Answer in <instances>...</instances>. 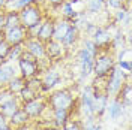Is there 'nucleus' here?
<instances>
[{
	"mask_svg": "<svg viewBox=\"0 0 132 130\" xmlns=\"http://www.w3.org/2000/svg\"><path fill=\"white\" fill-rule=\"evenodd\" d=\"M18 14H20L21 27H24L27 30H30V29H33V27H36L42 23V9L38 3L21 8L18 11Z\"/></svg>",
	"mask_w": 132,
	"mask_h": 130,
	"instance_id": "f257e3e1",
	"label": "nucleus"
},
{
	"mask_svg": "<svg viewBox=\"0 0 132 130\" xmlns=\"http://www.w3.org/2000/svg\"><path fill=\"white\" fill-rule=\"evenodd\" d=\"M107 85H105V94H107L108 97H114L116 94L120 91V88L123 87V84L128 79V73H125L120 67H117V66H114L113 67V70L110 72V75L107 76Z\"/></svg>",
	"mask_w": 132,
	"mask_h": 130,
	"instance_id": "f03ea898",
	"label": "nucleus"
},
{
	"mask_svg": "<svg viewBox=\"0 0 132 130\" xmlns=\"http://www.w3.org/2000/svg\"><path fill=\"white\" fill-rule=\"evenodd\" d=\"M114 66L116 64L113 55H110L107 51H102V52H98L93 60V72L96 78H107Z\"/></svg>",
	"mask_w": 132,
	"mask_h": 130,
	"instance_id": "7ed1b4c3",
	"label": "nucleus"
},
{
	"mask_svg": "<svg viewBox=\"0 0 132 130\" xmlns=\"http://www.w3.org/2000/svg\"><path fill=\"white\" fill-rule=\"evenodd\" d=\"M74 102H75L74 94L66 88L54 91L48 97V105L51 106V111L53 109H68V111H71V108L74 106Z\"/></svg>",
	"mask_w": 132,
	"mask_h": 130,
	"instance_id": "20e7f679",
	"label": "nucleus"
},
{
	"mask_svg": "<svg viewBox=\"0 0 132 130\" xmlns=\"http://www.w3.org/2000/svg\"><path fill=\"white\" fill-rule=\"evenodd\" d=\"M27 38H29V32H27V29L21 27V25L5 30V41L8 42L11 47L23 45Z\"/></svg>",
	"mask_w": 132,
	"mask_h": 130,
	"instance_id": "39448f33",
	"label": "nucleus"
},
{
	"mask_svg": "<svg viewBox=\"0 0 132 130\" xmlns=\"http://www.w3.org/2000/svg\"><path fill=\"white\" fill-rule=\"evenodd\" d=\"M21 108L24 109V112L30 118H39L44 115V112L47 111V103L42 100L41 97H36L30 100V102H26L21 105Z\"/></svg>",
	"mask_w": 132,
	"mask_h": 130,
	"instance_id": "423d86ee",
	"label": "nucleus"
},
{
	"mask_svg": "<svg viewBox=\"0 0 132 130\" xmlns=\"http://www.w3.org/2000/svg\"><path fill=\"white\" fill-rule=\"evenodd\" d=\"M18 60V67H20V72L21 76L24 79H30L38 76V73L41 72V67H39V61H27L23 58H16Z\"/></svg>",
	"mask_w": 132,
	"mask_h": 130,
	"instance_id": "0eeeda50",
	"label": "nucleus"
},
{
	"mask_svg": "<svg viewBox=\"0 0 132 130\" xmlns=\"http://www.w3.org/2000/svg\"><path fill=\"white\" fill-rule=\"evenodd\" d=\"M60 79H62V75H60L59 70H56V69H48L47 72L44 73V76H42V79H41L42 90L44 91L53 90L60 82Z\"/></svg>",
	"mask_w": 132,
	"mask_h": 130,
	"instance_id": "6e6552de",
	"label": "nucleus"
},
{
	"mask_svg": "<svg viewBox=\"0 0 132 130\" xmlns=\"http://www.w3.org/2000/svg\"><path fill=\"white\" fill-rule=\"evenodd\" d=\"M53 32H54V20H47V21L41 23V25L38 27L35 38L38 41H41L42 43H47L48 41L53 39Z\"/></svg>",
	"mask_w": 132,
	"mask_h": 130,
	"instance_id": "1a4fd4ad",
	"label": "nucleus"
},
{
	"mask_svg": "<svg viewBox=\"0 0 132 130\" xmlns=\"http://www.w3.org/2000/svg\"><path fill=\"white\" fill-rule=\"evenodd\" d=\"M82 111L87 118H93L95 117V111H93V87H86L81 94V105Z\"/></svg>",
	"mask_w": 132,
	"mask_h": 130,
	"instance_id": "9d476101",
	"label": "nucleus"
},
{
	"mask_svg": "<svg viewBox=\"0 0 132 130\" xmlns=\"http://www.w3.org/2000/svg\"><path fill=\"white\" fill-rule=\"evenodd\" d=\"M26 48L30 54H33L38 60L45 58V43H42L41 41H38L36 38H27L24 42Z\"/></svg>",
	"mask_w": 132,
	"mask_h": 130,
	"instance_id": "9b49d317",
	"label": "nucleus"
},
{
	"mask_svg": "<svg viewBox=\"0 0 132 130\" xmlns=\"http://www.w3.org/2000/svg\"><path fill=\"white\" fill-rule=\"evenodd\" d=\"M111 33L108 32L107 29H102V27H98L95 34L92 36V41L95 42L96 48H104V47H108L111 43Z\"/></svg>",
	"mask_w": 132,
	"mask_h": 130,
	"instance_id": "f8f14e48",
	"label": "nucleus"
},
{
	"mask_svg": "<svg viewBox=\"0 0 132 130\" xmlns=\"http://www.w3.org/2000/svg\"><path fill=\"white\" fill-rule=\"evenodd\" d=\"M29 120H30V117L24 112V109H23V108H20L15 114H12L8 118L9 126H11L12 129H20V127H24V126H27Z\"/></svg>",
	"mask_w": 132,
	"mask_h": 130,
	"instance_id": "ddd939ff",
	"label": "nucleus"
},
{
	"mask_svg": "<svg viewBox=\"0 0 132 130\" xmlns=\"http://www.w3.org/2000/svg\"><path fill=\"white\" fill-rule=\"evenodd\" d=\"M123 109H125L123 103L117 97H113V100L107 105V112H108L111 120H119L123 115Z\"/></svg>",
	"mask_w": 132,
	"mask_h": 130,
	"instance_id": "4468645a",
	"label": "nucleus"
},
{
	"mask_svg": "<svg viewBox=\"0 0 132 130\" xmlns=\"http://www.w3.org/2000/svg\"><path fill=\"white\" fill-rule=\"evenodd\" d=\"M71 27V21L69 20H60L57 23H54V32H53V39L57 42H62L65 34L68 33Z\"/></svg>",
	"mask_w": 132,
	"mask_h": 130,
	"instance_id": "2eb2a0df",
	"label": "nucleus"
},
{
	"mask_svg": "<svg viewBox=\"0 0 132 130\" xmlns=\"http://www.w3.org/2000/svg\"><path fill=\"white\" fill-rule=\"evenodd\" d=\"M20 108H21V102L18 100V97H15L12 100H9V102H6V103L0 105V114L3 117H6V118H9L12 114H15Z\"/></svg>",
	"mask_w": 132,
	"mask_h": 130,
	"instance_id": "dca6fc26",
	"label": "nucleus"
},
{
	"mask_svg": "<svg viewBox=\"0 0 132 130\" xmlns=\"http://www.w3.org/2000/svg\"><path fill=\"white\" fill-rule=\"evenodd\" d=\"M62 51H63V45L60 42L51 39L45 43V57L48 58H56L62 55Z\"/></svg>",
	"mask_w": 132,
	"mask_h": 130,
	"instance_id": "f3484780",
	"label": "nucleus"
},
{
	"mask_svg": "<svg viewBox=\"0 0 132 130\" xmlns=\"http://www.w3.org/2000/svg\"><path fill=\"white\" fill-rule=\"evenodd\" d=\"M15 76V69L14 66L8 63V61H3L0 63V85H5L6 82Z\"/></svg>",
	"mask_w": 132,
	"mask_h": 130,
	"instance_id": "a211bd4d",
	"label": "nucleus"
},
{
	"mask_svg": "<svg viewBox=\"0 0 132 130\" xmlns=\"http://www.w3.org/2000/svg\"><path fill=\"white\" fill-rule=\"evenodd\" d=\"M18 25H21V23H20V14H18V11H15V9H11V11H8V12L5 14V30L12 29V27H18Z\"/></svg>",
	"mask_w": 132,
	"mask_h": 130,
	"instance_id": "6ab92c4d",
	"label": "nucleus"
},
{
	"mask_svg": "<svg viewBox=\"0 0 132 130\" xmlns=\"http://www.w3.org/2000/svg\"><path fill=\"white\" fill-rule=\"evenodd\" d=\"M69 121V111L68 109H53V123L62 127Z\"/></svg>",
	"mask_w": 132,
	"mask_h": 130,
	"instance_id": "aec40b11",
	"label": "nucleus"
},
{
	"mask_svg": "<svg viewBox=\"0 0 132 130\" xmlns=\"http://www.w3.org/2000/svg\"><path fill=\"white\" fill-rule=\"evenodd\" d=\"M5 85H6V87H8V88L16 96V94L26 87V79L23 78V76H14V78H11Z\"/></svg>",
	"mask_w": 132,
	"mask_h": 130,
	"instance_id": "412c9836",
	"label": "nucleus"
},
{
	"mask_svg": "<svg viewBox=\"0 0 132 130\" xmlns=\"http://www.w3.org/2000/svg\"><path fill=\"white\" fill-rule=\"evenodd\" d=\"M78 27L74 24H71V27H69V30H68V33L65 34V38H63V41L60 42L63 47H71V45H74L75 42L78 41Z\"/></svg>",
	"mask_w": 132,
	"mask_h": 130,
	"instance_id": "4be33fe9",
	"label": "nucleus"
},
{
	"mask_svg": "<svg viewBox=\"0 0 132 130\" xmlns=\"http://www.w3.org/2000/svg\"><path fill=\"white\" fill-rule=\"evenodd\" d=\"M105 0H86V9L90 14H99L105 9Z\"/></svg>",
	"mask_w": 132,
	"mask_h": 130,
	"instance_id": "5701e85b",
	"label": "nucleus"
},
{
	"mask_svg": "<svg viewBox=\"0 0 132 130\" xmlns=\"http://www.w3.org/2000/svg\"><path fill=\"white\" fill-rule=\"evenodd\" d=\"M18 94H20V96H18V100L21 102V105L26 103V102H30V100H33V99H36V97H39V96H38V91H35L33 88L27 87V85H26Z\"/></svg>",
	"mask_w": 132,
	"mask_h": 130,
	"instance_id": "b1692460",
	"label": "nucleus"
},
{
	"mask_svg": "<svg viewBox=\"0 0 132 130\" xmlns=\"http://www.w3.org/2000/svg\"><path fill=\"white\" fill-rule=\"evenodd\" d=\"M62 14H63L65 18H68V20H75V18H78V12L72 8V5H71L69 2H65V3L62 5Z\"/></svg>",
	"mask_w": 132,
	"mask_h": 130,
	"instance_id": "393cba45",
	"label": "nucleus"
},
{
	"mask_svg": "<svg viewBox=\"0 0 132 130\" xmlns=\"http://www.w3.org/2000/svg\"><path fill=\"white\" fill-rule=\"evenodd\" d=\"M15 97L16 96L6 87V85H2V87H0V105H2V103H6V102H9V100H12V99H15Z\"/></svg>",
	"mask_w": 132,
	"mask_h": 130,
	"instance_id": "a878e982",
	"label": "nucleus"
},
{
	"mask_svg": "<svg viewBox=\"0 0 132 130\" xmlns=\"http://www.w3.org/2000/svg\"><path fill=\"white\" fill-rule=\"evenodd\" d=\"M11 48H12V47H11L5 39H3V41H0V60H2V61H3L5 58H8Z\"/></svg>",
	"mask_w": 132,
	"mask_h": 130,
	"instance_id": "bb28decb",
	"label": "nucleus"
},
{
	"mask_svg": "<svg viewBox=\"0 0 132 130\" xmlns=\"http://www.w3.org/2000/svg\"><path fill=\"white\" fill-rule=\"evenodd\" d=\"M82 48L86 49V51H89L93 57H96V54H98V48H96L95 42L92 41V39H86L84 43H82Z\"/></svg>",
	"mask_w": 132,
	"mask_h": 130,
	"instance_id": "cd10ccee",
	"label": "nucleus"
},
{
	"mask_svg": "<svg viewBox=\"0 0 132 130\" xmlns=\"http://www.w3.org/2000/svg\"><path fill=\"white\" fill-rule=\"evenodd\" d=\"M33 3H38V0H15V2H14V5H12V9L20 11L21 8H26V6L33 5Z\"/></svg>",
	"mask_w": 132,
	"mask_h": 130,
	"instance_id": "c85d7f7f",
	"label": "nucleus"
},
{
	"mask_svg": "<svg viewBox=\"0 0 132 130\" xmlns=\"http://www.w3.org/2000/svg\"><path fill=\"white\" fill-rule=\"evenodd\" d=\"M117 67H120L125 73H128V75H129V72L132 70L131 60H119V61H117Z\"/></svg>",
	"mask_w": 132,
	"mask_h": 130,
	"instance_id": "c756f323",
	"label": "nucleus"
},
{
	"mask_svg": "<svg viewBox=\"0 0 132 130\" xmlns=\"http://www.w3.org/2000/svg\"><path fill=\"white\" fill-rule=\"evenodd\" d=\"M62 130H82V129L78 121H68L65 126H62Z\"/></svg>",
	"mask_w": 132,
	"mask_h": 130,
	"instance_id": "7c9ffc66",
	"label": "nucleus"
},
{
	"mask_svg": "<svg viewBox=\"0 0 132 130\" xmlns=\"http://www.w3.org/2000/svg\"><path fill=\"white\" fill-rule=\"evenodd\" d=\"M123 2L125 0H105V3H107L110 8H113V9L123 8Z\"/></svg>",
	"mask_w": 132,
	"mask_h": 130,
	"instance_id": "2f4dec72",
	"label": "nucleus"
},
{
	"mask_svg": "<svg viewBox=\"0 0 132 130\" xmlns=\"http://www.w3.org/2000/svg\"><path fill=\"white\" fill-rule=\"evenodd\" d=\"M126 14H128V11L125 8H120V9H117V12H116V21H122L123 23L125 21V18H126Z\"/></svg>",
	"mask_w": 132,
	"mask_h": 130,
	"instance_id": "473e14b6",
	"label": "nucleus"
},
{
	"mask_svg": "<svg viewBox=\"0 0 132 130\" xmlns=\"http://www.w3.org/2000/svg\"><path fill=\"white\" fill-rule=\"evenodd\" d=\"M0 130H12V127L9 126V121L6 117L0 114Z\"/></svg>",
	"mask_w": 132,
	"mask_h": 130,
	"instance_id": "72a5a7b5",
	"label": "nucleus"
},
{
	"mask_svg": "<svg viewBox=\"0 0 132 130\" xmlns=\"http://www.w3.org/2000/svg\"><path fill=\"white\" fill-rule=\"evenodd\" d=\"M96 29H98V24H92V23H89V24L86 25V34H87V36H93L95 32H96Z\"/></svg>",
	"mask_w": 132,
	"mask_h": 130,
	"instance_id": "f704fd0d",
	"label": "nucleus"
},
{
	"mask_svg": "<svg viewBox=\"0 0 132 130\" xmlns=\"http://www.w3.org/2000/svg\"><path fill=\"white\" fill-rule=\"evenodd\" d=\"M47 2H48L53 8H57V6H62L66 0H47Z\"/></svg>",
	"mask_w": 132,
	"mask_h": 130,
	"instance_id": "c9c22d12",
	"label": "nucleus"
},
{
	"mask_svg": "<svg viewBox=\"0 0 132 130\" xmlns=\"http://www.w3.org/2000/svg\"><path fill=\"white\" fill-rule=\"evenodd\" d=\"M5 14H6V12H3V11L0 9V32L5 30Z\"/></svg>",
	"mask_w": 132,
	"mask_h": 130,
	"instance_id": "e433bc0d",
	"label": "nucleus"
},
{
	"mask_svg": "<svg viewBox=\"0 0 132 130\" xmlns=\"http://www.w3.org/2000/svg\"><path fill=\"white\" fill-rule=\"evenodd\" d=\"M6 2H8V0H0V9L6 8Z\"/></svg>",
	"mask_w": 132,
	"mask_h": 130,
	"instance_id": "4c0bfd02",
	"label": "nucleus"
},
{
	"mask_svg": "<svg viewBox=\"0 0 132 130\" xmlns=\"http://www.w3.org/2000/svg\"><path fill=\"white\" fill-rule=\"evenodd\" d=\"M12 2H15V0H8V2H6V5H11Z\"/></svg>",
	"mask_w": 132,
	"mask_h": 130,
	"instance_id": "58836bf2",
	"label": "nucleus"
}]
</instances>
